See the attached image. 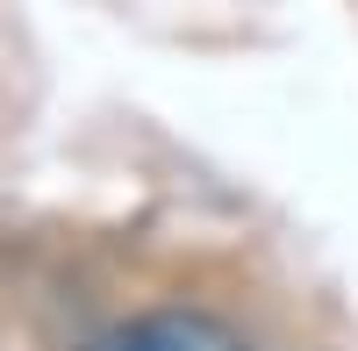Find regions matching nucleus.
<instances>
[{"instance_id":"obj_1","label":"nucleus","mask_w":358,"mask_h":351,"mask_svg":"<svg viewBox=\"0 0 358 351\" xmlns=\"http://www.w3.org/2000/svg\"><path fill=\"white\" fill-rule=\"evenodd\" d=\"M86 351H251L222 315H201V308H151V315H129L115 323L108 337H94Z\"/></svg>"}]
</instances>
